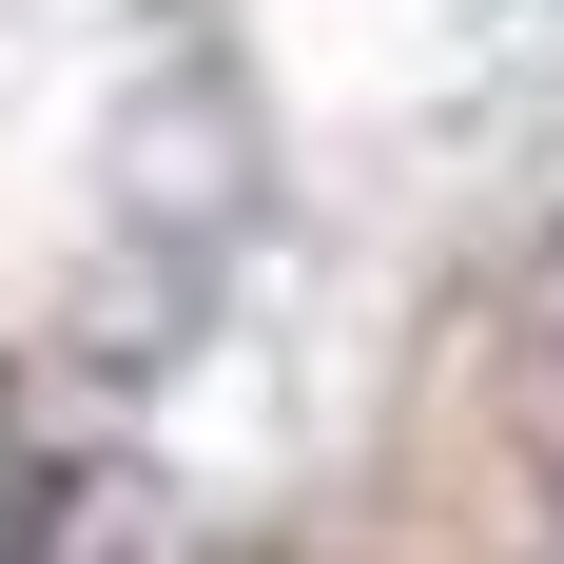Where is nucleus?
Returning <instances> with one entry per match:
<instances>
[{
    "mask_svg": "<svg viewBox=\"0 0 564 564\" xmlns=\"http://www.w3.org/2000/svg\"><path fill=\"white\" fill-rule=\"evenodd\" d=\"M545 564H564V545H545Z\"/></svg>",
    "mask_w": 564,
    "mask_h": 564,
    "instance_id": "obj_2",
    "label": "nucleus"
},
{
    "mask_svg": "<svg viewBox=\"0 0 564 564\" xmlns=\"http://www.w3.org/2000/svg\"><path fill=\"white\" fill-rule=\"evenodd\" d=\"M40 545V448H20V390H0V564Z\"/></svg>",
    "mask_w": 564,
    "mask_h": 564,
    "instance_id": "obj_1",
    "label": "nucleus"
}]
</instances>
